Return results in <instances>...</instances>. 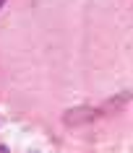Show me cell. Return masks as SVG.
Instances as JSON below:
<instances>
[{
    "instance_id": "obj_1",
    "label": "cell",
    "mask_w": 133,
    "mask_h": 153,
    "mask_svg": "<svg viewBox=\"0 0 133 153\" xmlns=\"http://www.w3.org/2000/svg\"><path fill=\"white\" fill-rule=\"evenodd\" d=\"M3 3H5V0H0V8H3Z\"/></svg>"
}]
</instances>
